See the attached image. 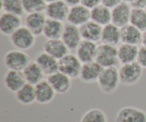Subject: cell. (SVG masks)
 Here are the masks:
<instances>
[{
    "instance_id": "6da1fadb",
    "label": "cell",
    "mask_w": 146,
    "mask_h": 122,
    "mask_svg": "<svg viewBox=\"0 0 146 122\" xmlns=\"http://www.w3.org/2000/svg\"><path fill=\"white\" fill-rule=\"evenodd\" d=\"M97 84L100 89L105 94H110L115 92L121 84L119 71L116 67L104 68Z\"/></svg>"
},
{
    "instance_id": "7a4b0ae2",
    "label": "cell",
    "mask_w": 146,
    "mask_h": 122,
    "mask_svg": "<svg viewBox=\"0 0 146 122\" xmlns=\"http://www.w3.org/2000/svg\"><path fill=\"white\" fill-rule=\"evenodd\" d=\"M9 40L15 49L26 51L32 49L35 45L36 36L26 26H21L10 36Z\"/></svg>"
},
{
    "instance_id": "3957f363",
    "label": "cell",
    "mask_w": 146,
    "mask_h": 122,
    "mask_svg": "<svg viewBox=\"0 0 146 122\" xmlns=\"http://www.w3.org/2000/svg\"><path fill=\"white\" fill-rule=\"evenodd\" d=\"M31 61L29 55L26 51L17 49L9 50L4 57V66L8 70L22 71Z\"/></svg>"
},
{
    "instance_id": "277c9868",
    "label": "cell",
    "mask_w": 146,
    "mask_h": 122,
    "mask_svg": "<svg viewBox=\"0 0 146 122\" xmlns=\"http://www.w3.org/2000/svg\"><path fill=\"white\" fill-rule=\"evenodd\" d=\"M119 71L121 84L125 86H133L141 80L143 68L137 61L130 64H121Z\"/></svg>"
},
{
    "instance_id": "5b68a950",
    "label": "cell",
    "mask_w": 146,
    "mask_h": 122,
    "mask_svg": "<svg viewBox=\"0 0 146 122\" xmlns=\"http://www.w3.org/2000/svg\"><path fill=\"white\" fill-rule=\"evenodd\" d=\"M95 61L103 68L116 67L119 63L116 47L102 44L98 46Z\"/></svg>"
},
{
    "instance_id": "8992f818",
    "label": "cell",
    "mask_w": 146,
    "mask_h": 122,
    "mask_svg": "<svg viewBox=\"0 0 146 122\" xmlns=\"http://www.w3.org/2000/svg\"><path fill=\"white\" fill-rule=\"evenodd\" d=\"M83 63L76 54L68 53L58 60V71L72 79L79 78Z\"/></svg>"
},
{
    "instance_id": "52a82bcc",
    "label": "cell",
    "mask_w": 146,
    "mask_h": 122,
    "mask_svg": "<svg viewBox=\"0 0 146 122\" xmlns=\"http://www.w3.org/2000/svg\"><path fill=\"white\" fill-rule=\"evenodd\" d=\"M115 122H146V112L142 109L127 106L117 112Z\"/></svg>"
},
{
    "instance_id": "ba28073f",
    "label": "cell",
    "mask_w": 146,
    "mask_h": 122,
    "mask_svg": "<svg viewBox=\"0 0 146 122\" xmlns=\"http://www.w3.org/2000/svg\"><path fill=\"white\" fill-rule=\"evenodd\" d=\"M133 8L131 4L123 1L111 9V23L122 28L130 24Z\"/></svg>"
},
{
    "instance_id": "9c48e42d",
    "label": "cell",
    "mask_w": 146,
    "mask_h": 122,
    "mask_svg": "<svg viewBox=\"0 0 146 122\" xmlns=\"http://www.w3.org/2000/svg\"><path fill=\"white\" fill-rule=\"evenodd\" d=\"M70 6L64 0H58L54 2L47 4L45 13L47 18L57 21H66L70 10Z\"/></svg>"
},
{
    "instance_id": "30bf717a",
    "label": "cell",
    "mask_w": 146,
    "mask_h": 122,
    "mask_svg": "<svg viewBox=\"0 0 146 122\" xmlns=\"http://www.w3.org/2000/svg\"><path fill=\"white\" fill-rule=\"evenodd\" d=\"M61 39L68 47L69 51L76 49L83 40L79 27L69 23H67L64 26V29Z\"/></svg>"
},
{
    "instance_id": "8fae6325",
    "label": "cell",
    "mask_w": 146,
    "mask_h": 122,
    "mask_svg": "<svg viewBox=\"0 0 146 122\" xmlns=\"http://www.w3.org/2000/svg\"><path fill=\"white\" fill-rule=\"evenodd\" d=\"M91 20V10L81 4L70 7L66 21L76 27H81Z\"/></svg>"
},
{
    "instance_id": "7c38bea8",
    "label": "cell",
    "mask_w": 146,
    "mask_h": 122,
    "mask_svg": "<svg viewBox=\"0 0 146 122\" xmlns=\"http://www.w3.org/2000/svg\"><path fill=\"white\" fill-rule=\"evenodd\" d=\"M22 26L21 17L3 12L0 17V31L1 34L10 37Z\"/></svg>"
},
{
    "instance_id": "4fadbf2b",
    "label": "cell",
    "mask_w": 146,
    "mask_h": 122,
    "mask_svg": "<svg viewBox=\"0 0 146 122\" xmlns=\"http://www.w3.org/2000/svg\"><path fill=\"white\" fill-rule=\"evenodd\" d=\"M46 79L58 94H67L72 85V79L59 71L48 76Z\"/></svg>"
},
{
    "instance_id": "5bb4252c",
    "label": "cell",
    "mask_w": 146,
    "mask_h": 122,
    "mask_svg": "<svg viewBox=\"0 0 146 122\" xmlns=\"http://www.w3.org/2000/svg\"><path fill=\"white\" fill-rule=\"evenodd\" d=\"M103 69L104 68L96 61L83 64L79 79L86 84L97 82Z\"/></svg>"
},
{
    "instance_id": "9a60e30c",
    "label": "cell",
    "mask_w": 146,
    "mask_h": 122,
    "mask_svg": "<svg viewBox=\"0 0 146 122\" xmlns=\"http://www.w3.org/2000/svg\"><path fill=\"white\" fill-rule=\"evenodd\" d=\"M47 17L44 12L27 14L24 19L25 26L36 37L43 34Z\"/></svg>"
},
{
    "instance_id": "2e32d148",
    "label": "cell",
    "mask_w": 146,
    "mask_h": 122,
    "mask_svg": "<svg viewBox=\"0 0 146 122\" xmlns=\"http://www.w3.org/2000/svg\"><path fill=\"white\" fill-rule=\"evenodd\" d=\"M34 87H35L36 101L38 104H49L55 98L56 93L47 79L42 80L36 85L34 86Z\"/></svg>"
},
{
    "instance_id": "e0dca14e",
    "label": "cell",
    "mask_w": 146,
    "mask_h": 122,
    "mask_svg": "<svg viewBox=\"0 0 146 122\" xmlns=\"http://www.w3.org/2000/svg\"><path fill=\"white\" fill-rule=\"evenodd\" d=\"M97 49L98 46L96 42L83 39L76 49V55L83 64L95 61Z\"/></svg>"
},
{
    "instance_id": "ac0fdd59",
    "label": "cell",
    "mask_w": 146,
    "mask_h": 122,
    "mask_svg": "<svg viewBox=\"0 0 146 122\" xmlns=\"http://www.w3.org/2000/svg\"><path fill=\"white\" fill-rule=\"evenodd\" d=\"M35 61L47 77L58 71V60L44 51L37 54Z\"/></svg>"
},
{
    "instance_id": "d6986e66",
    "label": "cell",
    "mask_w": 146,
    "mask_h": 122,
    "mask_svg": "<svg viewBox=\"0 0 146 122\" xmlns=\"http://www.w3.org/2000/svg\"><path fill=\"white\" fill-rule=\"evenodd\" d=\"M27 83L23 71L8 70L4 77V84L9 91L15 94Z\"/></svg>"
},
{
    "instance_id": "ffe728a7",
    "label": "cell",
    "mask_w": 146,
    "mask_h": 122,
    "mask_svg": "<svg viewBox=\"0 0 146 122\" xmlns=\"http://www.w3.org/2000/svg\"><path fill=\"white\" fill-rule=\"evenodd\" d=\"M43 49L58 60L63 58L69 51L61 39H46L43 44Z\"/></svg>"
},
{
    "instance_id": "44dd1931",
    "label": "cell",
    "mask_w": 146,
    "mask_h": 122,
    "mask_svg": "<svg viewBox=\"0 0 146 122\" xmlns=\"http://www.w3.org/2000/svg\"><path fill=\"white\" fill-rule=\"evenodd\" d=\"M101 41L103 44L118 47L121 44V28L113 23L103 27Z\"/></svg>"
},
{
    "instance_id": "7402d4cb",
    "label": "cell",
    "mask_w": 146,
    "mask_h": 122,
    "mask_svg": "<svg viewBox=\"0 0 146 122\" xmlns=\"http://www.w3.org/2000/svg\"><path fill=\"white\" fill-rule=\"evenodd\" d=\"M121 43L138 46L142 43L143 31L131 24L121 28Z\"/></svg>"
},
{
    "instance_id": "603a6c76",
    "label": "cell",
    "mask_w": 146,
    "mask_h": 122,
    "mask_svg": "<svg viewBox=\"0 0 146 122\" xmlns=\"http://www.w3.org/2000/svg\"><path fill=\"white\" fill-rule=\"evenodd\" d=\"M117 49L120 64H130L137 61L139 50V47L138 46L121 43Z\"/></svg>"
},
{
    "instance_id": "cb8c5ba5",
    "label": "cell",
    "mask_w": 146,
    "mask_h": 122,
    "mask_svg": "<svg viewBox=\"0 0 146 122\" xmlns=\"http://www.w3.org/2000/svg\"><path fill=\"white\" fill-rule=\"evenodd\" d=\"M79 28L83 39L96 43L101 40L103 27L92 20H90Z\"/></svg>"
},
{
    "instance_id": "d4e9b609",
    "label": "cell",
    "mask_w": 146,
    "mask_h": 122,
    "mask_svg": "<svg viewBox=\"0 0 146 122\" xmlns=\"http://www.w3.org/2000/svg\"><path fill=\"white\" fill-rule=\"evenodd\" d=\"M22 71L27 83L34 86L44 80L46 76L35 61H31Z\"/></svg>"
},
{
    "instance_id": "484cf974",
    "label": "cell",
    "mask_w": 146,
    "mask_h": 122,
    "mask_svg": "<svg viewBox=\"0 0 146 122\" xmlns=\"http://www.w3.org/2000/svg\"><path fill=\"white\" fill-rule=\"evenodd\" d=\"M64 22L47 18L43 34L46 39H61L64 29Z\"/></svg>"
},
{
    "instance_id": "4316f807",
    "label": "cell",
    "mask_w": 146,
    "mask_h": 122,
    "mask_svg": "<svg viewBox=\"0 0 146 122\" xmlns=\"http://www.w3.org/2000/svg\"><path fill=\"white\" fill-rule=\"evenodd\" d=\"M91 20L97 23L101 27L111 23V9L100 4L91 10Z\"/></svg>"
},
{
    "instance_id": "83f0119b",
    "label": "cell",
    "mask_w": 146,
    "mask_h": 122,
    "mask_svg": "<svg viewBox=\"0 0 146 122\" xmlns=\"http://www.w3.org/2000/svg\"><path fill=\"white\" fill-rule=\"evenodd\" d=\"M16 99L23 105H31L36 101L35 87L34 85L26 83L18 91L15 93Z\"/></svg>"
},
{
    "instance_id": "f1b7e54d",
    "label": "cell",
    "mask_w": 146,
    "mask_h": 122,
    "mask_svg": "<svg viewBox=\"0 0 146 122\" xmlns=\"http://www.w3.org/2000/svg\"><path fill=\"white\" fill-rule=\"evenodd\" d=\"M1 9L4 12L22 17L25 13L22 0H1Z\"/></svg>"
},
{
    "instance_id": "f546056e",
    "label": "cell",
    "mask_w": 146,
    "mask_h": 122,
    "mask_svg": "<svg viewBox=\"0 0 146 122\" xmlns=\"http://www.w3.org/2000/svg\"><path fill=\"white\" fill-rule=\"evenodd\" d=\"M80 122H108L106 114L102 109L93 108L83 114Z\"/></svg>"
},
{
    "instance_id": "4dcf8cb0",
    "label": "cell",
    "mask_w": 146,
    "mask_h": 122,
    "mask_svg": "<svg viewBox=\"0 0 146 122\" xmlns=\"http://www.w3.org/2000/svg\"><path fill=\"white\" fill-rule=\"evenodd\" d=\"M130 24L137 27L141 31L146 30V11L141 9H133Z\"/></svg>"
},
{
    "instance_id": "1f68e13d",
    "label": "cell",
    "mask_w": 146,
    "mask_h": 122,
    "mask_svg": "<svg viewBox=\"0 0 146 122\" xmlns=\"http://www.w3.org/2000/svg\"><path fill=\"white\" fill-rule=\"evenodd\" d=\"M23 7L27 14L44 12L47 4L44 0H22Z\"/></svg>"
},
{
    "instance_id": "d6a6232c",
    "label": "cell",
    "mask_w": 146,
    "mask_h": 122,
    "mask_svg": "<svg viewBox=\"0 0 146 122\" xmlns=\"http://www.w3.org/2000/svg\"><path fill=\"white\" fill-rule=\"evenodd\" d=\"M137 62L143 69H146V47L144 46L139 47Z\"/></svg>"
},
{
    "instance_id": "836d02e7",
    "label": "cell",
    "mask_w": 146,
    "mask_h": 122,
    "mask_svg": "<svg viewBox=\"0 0 146 122\" xmlns=\"http://www.w3.org/2000/svg\"><path fill=\"white\" fill-rule=\"evenodd\" d=\"M81 4L91 10L102 4V0H81Z\"/></svg>"
},
{
    "instance_id": "e575fe53",
    "label": "cell",
    "mask_w": 146,
    "mask_h": 122,
    "mask_svg": "<svg viewBox=\"0 0 146 122\" xmlns=\"http://www.w3.org/2000/svg\"><path fill=\"white\" fill-rule=\"evenodd\" d=\"M123 1V0H102V4L112 9Z\"/></svg>"
},
{
    "instance_id": "d590c367",
    "label": "cell",
    "mask_w": 146,
    "mask_h": 122,
    "mask_svg": "<svg viewBox=\"0 0 146 122\" xmlns=\"http://www.w3.org/2000/svg\"><path fill=\"white\" fill-rule=\"evenodd\" d=\"M131 4L133 9H145L146 7V0H134Z\"/></svg>"
},
{
    "instance_id": "8d00e7d4",
    "label": "cell",
    "mask_w": 146,
    "mask_h": 122,
    "mask_svg": "<svg viewBox=\"0 0 146 122\" xmlns=\"http://www.w3.org/2000/svg\"><path fill=\"white\" fill-rule=\"evenodd\" d=\"M66 4H68L70 7L77 5V4H81V0H64Z\"/></svg>"
},
{
    "instance_id": "74e56055",
    "label": "cell",
    "mask_w": 146,
    "mask_h": 122,
    "mask_svg": "<svg viewBox=\"0 0 146 122\" xmlns=\"http://www.w3.org/2000/svg\"><path fill=\"white\" fill-rule=\"evenodd\" d=\"M142 46L146 47V30L143 32V37H142V43H141Z\"/></svg>"
},
{
    "instance_id": "f35d334b",
    "label": "cell",
    "mask_w": 146,
    "mask_h": 122,
    "mask_svg": "<svg viewBox=\"0 0 146 122\" xmlns=\"http://www.w3.org/2000/svg\"><path fill=\"white\" fill-rule=\"evenodd\" d=\"M44 1H45L46 2V4H50V3L54 2V1H58V0H44Z\"/></svg>"
},
{
    "instance_id": "ab89813d",
    "label": "cell",
    "mask_w": 146,
    "mask_h": 122,
    "mask_svg": "<svg viewBox=\"0 0 146 122\" xmlns=\"http://www.w3.org/2000/svg\"><path fill=\"white\" fill-rule=\"evenodd\" d=\"M123 1H125V2L128 3V4H131V3H132L134 0H123Z\"/></svg>"
},
{
    "instance_id": "60d3db41",
    "label": "cell",
    "mask_w": 146,
    "mask_h": 122,
    "mask_svg": "<svg viewBox=\"0 0 146 122\" xmlns=\"http://www.w3.org/2000/svg\"><path fill=\"white\" fill-rule=\"evenodd\" d=\"M145 11H146V7H145Z\"/></svg>"
}]
</instances>
